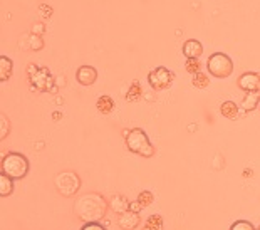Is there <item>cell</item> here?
<instances>
[{
    "label": "cell",
    "mask_w": 260,
    "mask_h": 230,
    "mask_svg": "<svg viewBox=\"0 0 260 230\" xmlns=\"http://www.w3.org/2000/svg\"><path fill=\"white\" fill-rule=\"evenodd\" d=\"M109 205H111V209L116 212V213H124V212H128L129 210V207H131V202L126 199V196L123 195H116L111 199V202H109Z\"/></svg>",
    "instance_id": "11"
},
{
    "label": "cell",
    "mask_w": 260,
    "mask_h": 230,
    "mask_svg": "<svg viewBox=\"0 0 260 230\" xmlns=\"http://www.w3.org/2000/svg\"><path fill=\"white\" fill-rule=\"evenodd\" d=\"M191 84L197 87V89H207L208 84H210V78L207 74H203V73H198L193 76V79H191Z\"/></svg>",
    "instance_id": "17"
},
{
    "label": "cell",
    "mask_w": 260,
    "mask_h": 230,
    "mask_svg": "<svg viewBox=\"0 0 260 230\" xmlns=\"http://www.w3.org/2000/svg\"><path fill=\"white\" fill-rule=\"evenodd\" d=\"M185 69H186V73H190V74H198V73H202V64L198 59H188L186 64H185Z\"/></svg>",
    "instance_id": "19"
},
{
    "label": "cell",
    "mask_w": 260,
    "mask_h": 230,
    "mask_svg": "<svg viewBox=\"0 0 260 230\" xmlns=\"http://www.w3.org/2000/svg\"><path fill=\"white\" fill-rule=\"evenodd\" d=\"M258 108H260V105H258Z\"/></svg>",
    "instance_id": "25"
},
{
    "label": "cell",
    "mask_w": 260,
    "mask_h": 230,
    "mask_svg": "<svg viewBox=\"0 0 260 230\" xmlns=\"http://www.w3.org/2000/svg\"><path fill=\"white\" fill-rule=\"evenodd\" d=\"M7 133H9V121H7V118L2 116V135H0V138L5 140Z\"/></svg>",
    "instance_id": "23"
},
{
    "label": "cell",
    "mask_w": 260,
    "mask_h": 230,
    "mask_svg": "<svg viewBox=\"0 0 260 230\" xmlns=\"http://www.w3.org/2000/svg\"><path fill=\"white\" fill-rule=\"evenodd\" d=\"M118 225L123 230H135L138 225H140V213L133 212V210L121 213L118 218Z\"/></svg>",
    "instance_id": "8"
},
{
    "label": "cell",
    "mask_w": 260,
    "mask_h": 230,
    "mask_svg": "<svg viewBox=\"0 0 260 230\" xmlns=\"http://www.w3.org/2000/svg\"><path fill=\"white\" fill-rule=\"evenodd\" d=\"M143 209V207L140 205V204H138V200L136 202H131V207H129V210H133V212H138V213H140V210Z\"/></svg>",
    "instance_id": "24"
},
{
    "label": "cell",
    "mask_w": 260,
    "mask_h": 230,
    "mask_svg": "<svg viewBox=\"0 0 260 230\" xmlns=\"http://www.w3.org/2000/svg\"><path fill=\"white\" fill-rule=\"evenodd\" d=\"M141 94H143L141 86H140V83H138V81H135V83H133L131 87H129L128 94H126V101H128V103H135V101L140 100Z\"/></svg>",
    "instance_id": "16"
},
{
    "label": "cell",
    "mask_w": 260,
    "mask_h": 230,
    "mask_svg": "<svg viewBox=\"0 0 260 230\" xmlns=\"http://www.w3.org/2000/svg\"><path fill=\"white\" fill-rule=\"evenodd\" d=\"M14 191V180L5 173H0V196H9Z\"/></svg>",
    "instance_id": "14"
},
{
    "label": "cell",
    "mask_w": 260,
    "mask_h": 230,
    "mask_svg": "<svg viewBox=\"0 0 260 230\" xmlns=\"http://www.w3.org/2000/svg\"><path fill=\"white\" fill-rule=\"evenodd\" d=\"M126 146H128L131 153H136L140 156L149 158L154 155V148L149 143V138L145 133V129L141 128H135L129 131L128 136H126Z\"/></svg>",
    "instance_id": "2"
},
{
    "label": "cell",
    "mask_w": 260,
    "mask_h": 230,
    "mask_svg": "<svg viewBox=\"0 0 260 230\" xmlns=\"http://www.w3.org/2000/svg\"><path fill=\"white\" fill-rule=\"evenodd\" d=\"M230 230H257L255 227H253V223H250L248 220H237L232 223Z\"/></svg>",
    "instance_id": "21"
},
{
    "label": "cell",
    "mask_w": 260,
    "mask_h": 230,
    "mask_svg": "<svg viewBox=\"0 0 260 230\" xmlns=\"http://www.w3.org/2000/svg\"><path fill=\"white\" fill-rule=\"evenodd\" d=\"M154 196L151 191H141L140 195H138V204H140L141 207H149L153 204Z\"/></svg>",
    "instance_id": "20"
},
{
    "label": "cell",
    "mask_w": 260,
    "mask_h": 230,
    "mask_svg": "<svg viewBox=\"0 0 260 230\" xmlns=\"http://www.w3.org/2000/svg\"><path fill=\"white\" fill-rule=\"evenodd\" d=\"M239 87L245 92H260V74L245 73L239 78Z\"/></svg>",
    "instance_id": "6"
},
{
    "label": "cell",
    "mask_w": 260,
    "mask_h": 230,
    "mask_svg": "<svg viewBox=\"0 0 260 230\" xmlns=\"http://www.w3.org/2000/svg\"><path fill=\"white\" fill-rule=\"evenodd\" d=\"M258 105H260L258 92H247V96L243 97V101H242V108L245 109V111H253Z\"/></svg>",
    "instance_id": "15"
},
{
    "label": "cell",
    "mask_w": 260,
    "mask_h": 230,
    "mask_svg": "<svg viewBox=\"0 0 260 230\" xmlns=\"http://www.w3.org/2000/svg\"><path fill=\"white\" fill-rule=\"evenodd\" d=\"M114 106H116V103L111 96H108V94H103V96H99V100L96 103V108H98V111L104 114V116H108V114H111L114 111Z\"/></svg>",
    "instance_id": "10"
},
{
    "label": "cell",
    "mask_w": 260,
    "mask_h": 230,
    "mask_svg": "<svg viewBox=\"0 0 260 230\" xmlns=\"http://www.w3.org/2000/svg\"><path fill=\"white\" fill-rule=\"evenodd\" d=\"M220 113H222V116H225L226 119H237L239 118V106H237V103L234 101H225L222 103V106H220Z\"/></svg>",
    "instance_id": "12"
},
{
    "label": "cell",
    "mask_w": 260,
    "mask_h": 230,
    "mask_svg": "<svg viewBox=\"0 0 260 230\" xmlns=\"http://www.w3.org/2000/svg\"><path fill=\"white\" fill-rule=\"evenodd\" d=\"M207 68L210 71V74L218 79H226L234 73V62H232V59L223 52L212 54L207 61Z\"/></svg>",
    "instance_id": "4"
},
{
    "label": "cell",
    "mask_w": 260,
    "mask_h": 230,
    "mask_svg": "<svg viewBox=\"0 0 260 230\" xmlns=\"http://www.w3.org/2000/svg\"><path fill=\"white\" fill-rule=\"evenodd\" d=\"M12 68H14V64L7 56L0 57V81H2V83L10 79V76H12Z\"/></svg>",
    "instance_id": "13"
},
{
    "label": "cell",
    "mask_w": 260,
    "mask_h": 230,
    "mask_svg": "<svg viewBox=\"0 0 260 230\" xmlns=\"http://www.w3.org/2000/svg\"><path fill=\"white\" fill-rule=\"evenodd\" d=\"M173 81H175V74L171 73L170 69L163 68V65H159V68L153 69L151 73L148 74V83H149V86H151L154 91L168 89V87L173 84Z\"/></svg>",
    "instance_id": "5"
},
{
    "label": "cell",
    "mask_w": 260,
    "mask_h": 230,
    "mask_svg": "<svg viewBox=\"0 0 260 230\" xmlns=\"http://www.w3.org/2000/svg\"><path fill=\"white\" fill-rule=\"evenodd\" d=\"M258 230H260V228H258Z\"/></svg>",
    "instance_id": "26"
},
{
    "label": "cell",
    "mask_w": 260,
    "mask_h": 230,
    "mask_svg": "<svg viewBox=\"0 0 260 230\" xmlns=\"http://www.w3.org/2000/svg\"><path fill=\"white\" fill-rule=\"evenodd\" d=\"M183 54L186 59H198L203 54V46L195 39H190L183 44Z\"/></svg>",
    "instance_id": "9"
},
{
    "label": "cell",
    "mask_w": 260,
    "mask_h": 230,
    "mask_svg": "<svg viewBox=\"0 0 260 230\" xmlns=\"http://www.w3.org/2000/svg\"><path fill=\"white\" fill-rule=\"evenodd\" d=\"M76 212L82 220L86 222H96L101 218L106 212V202L99 195H84L76 204Z\"/></svg>",
    "instance_id": "1"
},
{
    "label": "cell",
    "mask_w": 260,
    "mask_h": 230,
    "mask_svg": "<svg viewBox=\"0 0 260 230\" xmlns=\"http://www.w3.org/2000/svg\"><path fill=\"white\" fill-rule=\"evenodd\" d=\"M143 230H163V218L159 215H151L146 220Z\"/></svg>",
    "instance_id": "18"
},
{
    "label": "cell",
    "mask_w": 260,
    "mask_h": 230,
    "mask_svg": "<svg viewBox=\"0 0 260 230\" xmlns=\"http://www.w3.org/2000/svg\"><path fill=\"white\" fill-rule=\"evenodd\" d=\"M2 173L12 180H22L29 173V160L20 153H9L2 160Z\"/></svg>",
    "instance_id": "3"
},
{
    "label": "cell",
    "mask_w": 260,
    "mask_h": 230,
    "mask_svg": "<svg viewBox=\"0 0 260 230\" xmlns=\"http://www.w3.org/2000/svg\"><path fill=\"white\" fill-rule=\"evenodd\" d=\"M81 230H106V227L101 225V223H98V222H87Z\"/></svg>",
    "instance_id": "22"
},
{
    "label": "cell",
    "mask_w": 260,
    "mask_h": 230,
    "mask_svg": "<svg viewBox=\"0 0 260 230\" xmlns=\"http://www.w3.org/2000/svg\"><path fill=\"white\" fill-rule=\"evenodd\" d=\"M76 78H77V83L82 84V86H91L96 83L98 79V71L92 68V65H81L76 73Z\"/></svg>",
    "instance_id": "7"
}]
</instances>
